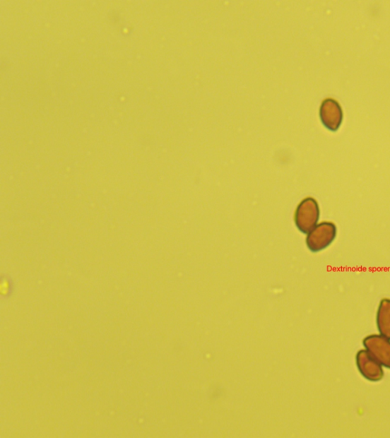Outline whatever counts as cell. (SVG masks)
I'll return each mask as SVG.
<instances>
[{
  "mask_svg": "<svg viewBox=\"0 0 390 438\" xmlns=\"http://www.w3.org/2000/svg\"><path fill=\"white\" fill-rule=\"evenodd\" d=\"M336 235L337 229L334 223L323 222L308 233L307 245L309 250L317 252L330 246L335 240Z\"/></svg>",
  "mask_w": 390,
  "mask_h": 438,
  "instance_id": "obj_2",
  "label": "cell"
},
{
  "mask_svg": "<svg viewBox=\"0 0 390 438\" xmlns=\"http://www.w3.org/2000/svg\"><path fill=\"white\" fill-rule=\"evenodd\" d=\"M358 371L369 381L378 382L384 376L382 365L367 350H360L356 355Z\"/></svg>",
  "mask_w": 390,
  "mask_h": 438,
  "instance_id": "obj_4",
  "label": "cell"
},
{
  "mask_svg": "<svg viewBox=\"0 0 390 438\" xmlns=\"http://www.w3.org/2000/svg\"><path fill=\"white\" fill-rule=\"evenodd\" d=\"M363 344L367 352L382 366L390 369V340L380 335L367 336Z\"/></svg>",
  "mask_w": 390,
  "mask_h": 438,
  "instance_id": "obj_3",
  "label": "cell"
},
{
  "mask_svg": "<svg viewBox=\"0 0 390 438\" xmlns=\"http://www.w3.org/2000/svg\"><path fill=\"white\" fill-rule=\"evenodd\" d=\"M319 114L321 122L331 131H336L343 122V111L334 100H324L321 105Z\"/></svg>",
  "mask_w": 390,
  "mask_h": 438,
  "instance_id": "obj_5",
  "label": "cell"
},
{
  "mask_svg": "<svg viewBox=\"0 0 390 438\" xmlns=\"http://www.w3.org/2000/svg\"><path fill=\"white\" fill-rule=\"evenodd\" d=\"M377 325L379 334L390 340V299L385 298L380 301Z\"/></svg>",
  "mask_w": 390,
  "mask_h": 438,
  "instance_id": "obj_6",
  "label": "cell"
},
{
  "mask_svg": "<svg viewBox=\"0 0 390 438\" xmlns=\"http://www.w3.org/2000/svg\"><path fill=\"white\" fill-rule=\"evenodd\" d=\"M320 211L317 201L313 198L302 201L295 213V223L300 231L309 233L317 227Z\"/></svg>",
  "mask_w": 390,
  "mask_h": 438,
  "instance_id": "obj_1",
  "label": "cell"
}]
</instances>
